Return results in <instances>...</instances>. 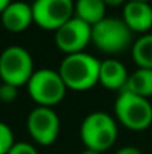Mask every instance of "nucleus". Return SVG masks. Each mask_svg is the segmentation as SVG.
<instances>
[{
    "label": "nucleus",
    "instance_id": "obj_20",
    "mask_svg": "<svg viewBox=\"0 0 152 154\" xmlns=\"http://www.w3.org/2000/svg\"><path fill=\"white\" fill-rule=\"evenodd\" d=\"M106 3V6H110V8H118V6H124L128 0H103Z\"/></svg>",
    "mask_w": 152,
    "mask_h": 154
},
{
    "label": "nucleus",
    "instance_id": "obj_1",
    "mask_svg": "<svg viewBox=\"0 0 152 154\" xmlns=\"http://www.w3.org/2000/svg\"><path fill=\"white\" fill-rule=\"evenodd\" d=\"M100 60L88 52L67 54L58 67L67 90L72 91H88L99 84Z\"/></svg>",
    "mask_w": 152,
    "mask_h": 154
},
{
    "label": "nucleus",
    "instance_id": "obj_6",
    "mask_svg": "<svg viewBox=\"0 0 152 154\" xmlns=\"http://www.w3.org/2000/svg\"><path fill=\"white\" fill-rule=\"evenodd\" d=\"M34 73L31 54L21 45L6 47L0 52V81L15 87L27 85Z\"/></svg>",
    "mask_w": 152,
    "mask_h": 154
},
{
    "label": "nucleus",
    "instance_id": "obj_4",
    "mask_svg": "<svg viewBox=\"0 0 152 154\" xmlns=\"http://www.w3.org/2000/svg\"><path fill=\"white\" fill-rule=\"evenodd\" d=\"M133 32L122 18L106 17L100 23L93 26L91 42L99 51L115 55L124 52L131 44Z\"/></svg>",
    "mask_w": 152,
    "mask_h": 154
},
{
    "label": "nucleus",
    "instance_id": "obj_21",
    "mask_svg": "<svg viewBox=\"0 0 152 154\" xmlns=\"http://www.w3.org/2000/svg\"><path fill=\"white\" fill-rule=\"evenodd\" d=\"M12 2H13V0H0V15H1V12H3Z\"/></svg>",
    "mask_w": 152,
    "mask_h": 154
},
{
    "label": "nucleus",
    "instance_id": "obj_22",
    "mask_svg": "<svg viewBox=\"0 0 152 154\" xmlns=\"http://www.w3.org/2000/svg\"><path fill=\"white\" fill-rule=\"evenodd\" d=\"M81 154H101L100 151H96V150H91V148H85Z\"/></svg>",
    "mask_w": 152,
    "mask_h": 154
},
{
    "label": "nucleus",
    "instance_id": "obj_19",
    "mask_svg": "<svg viewBox=\"0 0 152 154\" xmlns=\"http://www.w3.org/2000/svg\"><path fill=\"white\" fill-rule=\"evenodd\" d=\"M115 154H143L137 147L133 145H127V147H121Z\"/></svg>",
    "mask_w": 152,
    "mask_h": 154
},
{
    "label": "nucleus",
    "instance_id": "obj_9",
    "mask_svg": "<svg viewBox=\"0 0 152 154\" xmlns=\"http://www.w3.org/2000/svg\"><path fill=\"white\" fill-rule=\"evenodd\" d=\"M93 38V26L78 17L70 18L57 32H54V42L61 52L75 54L82 52Z\"/></svg>",
    "mask_w": 152,
    "mask_h": 154
},
{
    "label": "nucleus",
    "instance_id": "obj_24",
    "mask_svg": "<svg viewBox=\"0 0 152 154\" xmlns=\"http://www.w3.org/2000/svg\"><path fill=\"white\" fill-rule=\"evenodd\" d=\"M0 87H1V81H0Z\"/></svg>",
    "mask_w": 152,
    "mask_h": 154
},
{
    "label": "nucleus",
    "instance_id": "obj_13",
    "mask_svg": "<svg viewBox=\"0 0 152 154\" xmlns=\"http://www.w3.org/2000/svg\"><path fill=\"white\" fill-rule=\"evenodd\" d=\"M106 3L103 0H75V17L96 26L106 18Z\"/></svg>",
    "mask_w": 152,
    "mask_h": 154
},
{
    "label": "nucleus",
    "instance_id": "obj_7",
    "mask_svg": "<svg viewBox=\"0 0 152 154\" xmlns=\"http://www.w3.org/2000/svg\"><path fill=\"white\" fill-rule=\"evenodd\" d=\"M31 9L34 24L46 32H57L75 17L73 0H34Z\"/></svg>",
    "mask_w": 152,
    "mask_h": 154
},
{
    "label": "nucleus",
    "instance_id": "obj_3",
    "mask_svg": "<svg viewBox=\"0 0 152 154\" xmlns=\"http://www.w3.org/2000/svg\"><path fill=\"white\" fill-rule=\"evenodd\" d=\"M113 112L118 123L133 132L146 130L152 124V103L149 99L122 90L113 103Z\"/></svg>",
    "mask_w": 152,
    "mask_h": 154
},
{
    "label": "nucleus",
    "instance_id": "obj_10",
    "mask_svg": "<svg viewBox=\"0 0 152 154\" xmlns=\"http://www.w3.org/2000/svg\"><path fill=\"white\" fill-rule=\"evenodd\" d=\"M122 20L133 33H149V30L152 29L151 3L128 0L122 6Z\"/></svg>",
    "mask_w": 152,
    "mask_h": 154
},
{
    "label": "nucleus",
    "instance_id": "obj_8",
    "mask_svg": "<svg viewBox=\"0 0 152 154\" xmlns=\"http://www.w3.org/2000/svg\"><path fill=\"white\" fill-rule=\"evenodd\" d=\"M60 117L48 106H36L27 117V130L30 138L42 147L52 145L60 135Z\"/></svg>",
    "mask_w": 152,
    "mask_h": 154
},
{
    "label": "nucleus",
    "instance_id": "obj_17",
    "mask_svg": "<svg viewBox=\"0 0 152 154\" xmlns=\"http://www.w3.org/2000/svg\"><path fill=\"white\" fill-rule=\"evenodd\" d=\"M16 97H18V87L1 82V87H0V102L12 103L13 100H16Z\"/></svg>",
    "mask_w": 152,
    "mask_h": 154
},
{
    "label": "nucleus",
    "instance_id": "obj_18",
    "mask_svg": "<svg viewBox=\"0 0 152 154\" xmlns=\"http://www.w3.org/2000/svg\"><path fill=\"white\" fill-rule=\"evenodd\" d=\"M7 154H39L36 147L30 142H15Z\"/></svg>",
    "mask_w": 152,
    "mask_h": 154
},
{
    "label": "nucleus",
    "instance_id": "obj_12",
    "mask_svg": "<svg viewBox=\"0 0 152 154\" xmlns=\"http://www.w3.org/2000/svg\"><path fill=\"white\" fill-rule=\"evenodd\" d=\"M128 70L127 67L116 58H106L100 61V72H99V84L103 88L110 91H122L125 90L128 81Z\"/></svg>",
    "mask_w": 152,
    "mask_h": 154
},
{
    "label": "nucleus",
    "instance_id": "obj_5",
    "mask_svg": "<svg viewBox=\"0 0 152 154\" xmlns=\"http://www.w3.org/2000/svg\"><path fill=\"white\" fill-rule=\"evenodd\" d=\"M27 91L30 99L37 106L54 108L55 105L63 102L67 87L58 70L43 67L34 70L27 82Z\"/></svg>",
    "mask_w": 152,
    "mask_h": 154
},
{
    "label": "nucleus",
    "instance_id": "obj_23",
    "mask_svg": "<svg viewBox=\"0 0 152 154\" xmlns=\"http://www.w3.org/2000/svg\"><path fill=\"white\" fill-rule=\"evenodd\" d=\"M137 2H151V0H137Z\"/></svg>",
    "mask_w": 152,
    "mask_h": 154
},
{
    "label": "nucleus",
    "instance_id": "obj_14",
    "mask_svg": "<svg viewBox=\"0 0 152 154\" xmlns=\"http://www.w3.org/2000/svg\"><path fill=\"white\" fill-rule=\"evenodd\" d=\"M125 90L146 99L152 97V69L137 67L134 72H131Z\"/></svg>",
    "mask_w": 152,
    "mask_h": 154
},
{
    "label": "nucleus",
    "instance_id": "obj_2",
    "mask_svg": "<svg viewBox=\"0 0 152 154\" xmlns=\"http://www.w3.org/2000/svg\"><path fill=\"white\" fill-rule=\"evenodd\" d=\"M79 136L85 148L103 153L112 148L118 139L116 118L103 111H94L82 120Z\"/></svg>",
    "mask_w": 152,
    "mask_h": 154
},
{
    "label": "nucleus",
    "instance_id": "obj_15",
    "mask_svg": "<svg viewBox=\"0 0 152 154\" xmlns=\"http://www.w3.org/2000/svg\"><path fill=\"white\" fill-rule=\"evenodd\" d=\"M131 57L137 67L152 69V33H145L131 45Z\"/></svg>",
    "mask_w": 152,
    "mask_h": 154
},
{
    "label": "nucleus",
    "instance_id": "obj_16",
    "mask_svg": "<svg viewBox=\"0 0 152 154\" xmlns=\"http://www.w3.org/2000/svg\"><path fill=\"white\" fill-rule=\"evenodd\" d=\"M15 144V138H13V132L12 129L0 121V154H7L9 150L13 147Z\"/></svg>",
    "mask_w": 152,
    "mask_h": 154
},
{
    "label": "nucleus",
    "instance_id": "obj_11",
    "mask_svg": "<svg viewBox=\"0 0 152 154\" xmlns=\"http://www.w3.org/2000/svg\"><path fill=\"white\" fill-rule=\"evenodd\" d=\"M1 26L10 33L25 32L33 23V9L31 5L25 2H12L0 15Z\"/></svg>",
    "mask_w": 152,
    "mask_h": 154
}]
</instances>
